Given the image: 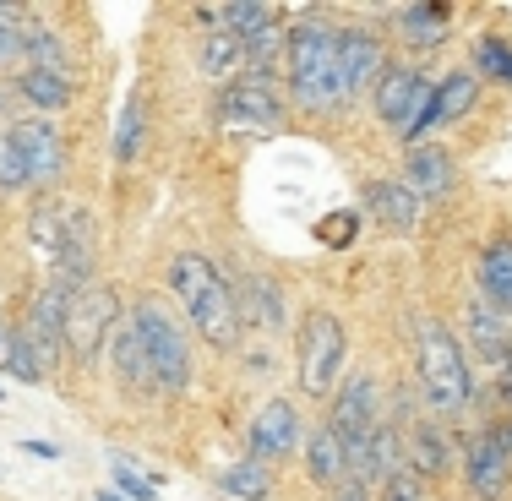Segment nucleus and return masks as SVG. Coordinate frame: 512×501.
Instances as JSON below:
<instances>
[{
  "instance_id": "nucleus-1",
  "label": "nucleus",
  "mask_w": 512,
  "mask_h": 501,
  "mask_svg": "<svg viewBox=\"0 0 512 501\" xmlns=\"http://www.w3.org/2000/svg\"><path fill=\"white\" fill-rule=\"evenodd\" d=\"M169 289H175L191 333H197L207 349H218V354L240 349V300H235V289H229V278L218 273L202 251H180L175 262H169Z\"/></svg>"
},
{
  "instance_id": "nucleus-2",
  "label": "nucleus",
  "mask_w": 512,
  "mask_h": 501,
  "mask_svg": "<svg viewBox=\"0 0 512 501\" xmlns=\"http://www.w3.org/2000/svg\"><path fill=\"white\" fill-rule=\"evenodd\" d=\"M338 39L344 28H333L327 17H300L289 28V50H284V66H289V93L306 115H333L344 109V82H338Z\"/></svg>"
},
{
  "instance_id": "nucleus-3",
  "label": "nucleus",
  "mask_w": 512,
  "mask_h": 501,
  "mask_svg": "<svg viewBox=\"0 0 512 501\" xmlns=\"http://www.w3.org/2000/svg\"><path fill=\"white\" fill-rule=\"evenodd\" d=\"M414 382H420V398L436 420H453L469 409V360H463L453 327L436 322V316L414 327Z\"/></svg>"
},
{
  "instance_id": "nucleus-4",
  "label": "nucleus",
  "mask_w": 512,
  "mask_h": 501,
  "mask_svg": "<svg viewBox=\"0 0 512 501\" xmlns=\"http://www.w3.org/2000/svg\"><path fill=\"white\" fill-rule=\"evenodd\" d=\"M131 327H137V344L148 354V376H153V393H186L191 387V344H186V327L169 316V305L158 295H142L131 305Z\"/></svg>"
},
{
  "instance_id": "nucleus-5",
  "label": "nucleus",
  "mask_w": 512,
  "mask_h": 501,
  "mask_svg": "<svg viewBox=\"0 0 512 501\" xmlns=\"http://www.w3.org/2000/svg\"><path fill=\"white\" fill-rule=\"evenodd\" d=\"M344 360H349V327H344V316H333V311H322V305H311V311L300 316V333H295L300 393L333 403L338 382H344Z\"/></svg>"
},
{
  "instance_id": "nucleus-6",
  "label": "nucleus",
  "mask_w": 512,
  "mask_h": 501,
  "mask_svg": "<svg viewBox=\"0 0 512 501\" xmlns=\"http://www.w3.org/2000/svg\"><path fill=\"white\" fill-rule=\"evenodd\" d=\"M120 295L109 284H82V289H71L66 295V354L71 360H82V365H93L99 354L109 349V333L120 327Z\"/></svg>"
},
{
  "instance_id": "nucleus-7",
  "label": "nucleus",
  "mask_w": 512,
  "mask_h": 501,
  "mask_svg": "<svg viewBox=\"0 0 512 501\" xmlns=\"http://www.w3.org/2000/svg\"><path fill=\"white\" fill-rule=\"evenodd\" d=\"M463 480H469L474 501H502L512 485V414L496 425H485L463 452Z\"/></svg>"
},
{
  "instance_id": "nucleus-8",
  "label": "nucleus",
  "mask_w": 512,
  "mask_h": 501,
  "mask_svg": "<svg viewBox=\"0 0 512 501\" xmlns=\"http://www.w3.org/2000/svg\"><path fill=\"white\" fill-rule=\"evenodd\" d=\"M382 420H387L382 382H376L371 371H360V376H344V387L333 393V403H327V425H333V431L344 436V447H360V442H371V436L382 431Z\"/></svg>"
},
{
  "instance_id": "nucleus-9",
  "label": "nucleus",
  "mask_w": 512,
  "mask_h": 501,
  "mask_svg": "<svg viewBox=\"0 0 512 501\" xmlns=\"http://www.w3.org/2000/svg\"><path fill=\"white\" fill-rule=\"evenodd\" d=\"M17 338L28 344L33 360H39V371L55 376L60 354H66V289H60V284H44L39 295L28 300V311H22Z\"/></svg>"
},
{
  "instance_id": "nucleus-10",
  "label": "nucleus",
  "mask_w": 512,
  "mask_h": 501,
  "mask_svg": "<svg viewBox=\"0 0 512 501\" xmlns=\"http://www.w3.org/2000/svg\"><path fill=\"white\" fill-rule=\"evenodd\" d=\"M213 115L224 120V126H240V131L278 126V120H284V93H278L273 77H262V71H246L240 82H229V88L218 93Z\"/></svg>"
},
{
  "instance_id": "nucleus-11",
  "label": "nucleus",
  "mask_w": 512,
  "mask_h": 501,
  "mask_svg": "<svg viewBox=\"0 0 512 501\" xmlns=\"http://www.w3.org/2000/svg\"><path fill=\"white\" fill-rule=\"evenodd\" d=\"M0 148H11L22 164H28L33 186H55V180L66 175V137H60V126H55V120H44V115L17 120Z\"/></svg>"
},
{
  "instance_id": "nucleus-12",
  "label": "nucleus",
  "mask_w": 512,
  "mask_h": 501,
  "mask_svg": "<svg viewBox=\"0 0 512 501\" xmlns=\"http://www.w3.org/2000/svg\"><path fill=\"white\" fill-rule=\"evenodd\" d=\"M246 447H251V458L256 463H284L289 452L300 447V409H295V398H267L262 409L251 414V425H246Z\"/></svg>"
},
{
  "instance_id": "nucleus-13",
  "label": "nucleus",
  "mask_w": 512,
  "mask_h": 501,
  "mask_svg": "<svg viewBox=\"0 0 512 501\" xmlns=\"http://www.w3.org/2000/svg\"><path fill=\"white\" fill-rule=\"evenodd\" d=\"M93 262H99V229H93V213L88 207H66V240H60V262L50 267V284L71 289L93 284Z\"/></svg>"
},
{
  "instance_id": "nucleus-14",
  "label": "nucleus",
  "mask_w": 512,
  "mask_h": 501,
  "mask_svg": "<svg viewBox=\"0 0 512 501\" xmlns=\"http://www.w3.org/2000/svg\"><path fill=\"white\" fill-rule=\"evenodd\" d=\"M425 93H431V82H425L420 66H387L382 77H376V88H371L376 120H382L387 131H404Z\"/></svg>"
},
{
  "instance_id": "nucleus-15",
  "label": "nucleus",
  "mask_w": 512,
  "mask_h": 501,
  "mask_svg": "<svg viewBox=\"0 0 512 501\" xmlns=\"http://www.w3.org/2000/svg\"><path fill=\"white\" fill-rule=\"evenodd\" d=\"M382 71H387L382 39H376L371 28H344V39H338V82H344V99L376 88V77H382Z\"/></svg>"
},
{
  "instance_id": "nucleus-16",
  "label": "nucleus",
  "mask_w": 512,
  "mask_h": 501,
  "mask_svg": "<svg viewBox=\"0 0 512 501\" xmlns=\"http://www.w3.org/2000/svg\"><path fill=\"white\" fill-rule=\"evenodd\" d=\"M398 442H404V469H414L420 480H442L453 469V447L442 436V420H393Z\"/></svg>"
},
{
  "instance_id": "nucleus-17",
  "label": "nucleus",
  "mask_w": 512,
  "mask_h": 501,
  "mask_svg": "<svg viewBox=\"0 0 512 501\" xmlns=\"http://www.w3.org/2000/svg\"><path fill=\"white\" fill-rule=\"evenodd\" d=\"M463 322H469V338H474V349L485 354L491 365H507L512 360V316H502L491 300L474 289L469 300H463Z\"/></svg>"
},
{
  "instance_id": "nucleus-18",
  "label": "nucleus",
  "mask_w": 512,
  "mask_h": 501,
  "mask_svg": "<svg viewBox=\"0 0 512 501\" xmlns=\"http://www.w3.org/2000/svg\"><path fill=\"white\" fill-rule=\"evenodd\" d=\"M365 213L382 229H393V235H409V229L420 224L425 202L414 197L404 180H371V186H365Z\"/></svg>"
},
{
  "instance_id": "nucleus-19",
  "label": "nucleus",
  "mask_w": 512,
  "mask_h": 501,
  "mask_svg": "<svg viewBox=\"0 0 512 501\" xmlns=\"http://www.w3.org/2000/svg\"><path fill=\"white\" fill-rule=\"evenodd\" d=\"M404 186H409L420 202L447 197V191H453V158L436 148V142H420V148H409V158H404Z\"/></svg>"
},
{
  "instance_id": "nucleus-20",
  "label": "nucleus",
  "mask_w": 512,
  "mask_h": 501,
  "mask_svg": "<svg viewBox=\"0 0 512 501\" xmlns=\"http://www.w3.org/2000/svg\"><path fill=\"white\" fill-rule=\"evenodd\" d=\"M197 71L207 82H240L251 71V55H246V39L240 33H207L202 50H197Z\"/></svg>"
},
{
  "instance_id": "nucleus-21",
  "label": "nucleus",
  "mask_w": 512,
  "mask_h": 501,
  "mask_svg": "<svg viewBox=\"0 0 512 501\" xmlns=\"http://www.w3.org/2000/svg\"><path fill=\"white\" fill-rule=\"evenodd\" d=\"M109 365H115V382L126 393H153V376H148V354L137 344V327L131 316H120V327L109 333Z\"/></svg>"
},
{
  "instance_id": "nucleus-22",
  "label": "nucleus",
  "mask_w": 512,
  "mask_h": 501,
  "mask_svg": "<svg viewBox=\"0 0 512 501\" xmlns=\"http://www.w3.org/2000/svg\"><path fill=\"white\" fill-rule=\"evenodd\" d=\"M474 278H480V295L491 300L502 316H512V235H496L491 246L480 251Z\"/></svg>"
},
{
  "instance_id": "nucleus-23",
  "label": "nucleus",
  "mask_w": 512,
  "mask_h": 501,
  "mask_svg": "<svg viewBox=\"0 0 512 501\" xmlns=\"http://www.w3.org/2000/svg\"><path fill=\"white\" fill-rule=\"evenodd\" d=\"M344 436L333 431V425H316V431L306 436V480L322 485V491H338L344 485Z\"/></svg>"
},
{
  "instance_id": "nucleus-24",
  "label": "nucleus",
  "mask_w": 512,
  "mask_h": 501,
  "mask_svg": "<svg viewBox=\"0 0 512 501\" xmlns=\"http://www.w3.org/2000/svg\"><path fill=\"white\" fill-rule=\"evenodd\" d=\"M393 22H398V39H404L414 55L447 44V33H453V28H447V22H453V11H447V6H404Z\"/></svg>"
},
{
  "instance_id": "nucleus-25",
  "label": "nucleus",
  "mask_w": 512,
  "mask_h": 501,
  "mask_svg": "<svg viewBox=\"0 0 512 501\" xmlns=\"http://www.w3.org/2000/svg\"><path fill=\"white\" fill-rule=\"evenodd\" d=\"M474 104H480V77L474 71H447L436 82V131L458 126L463 115H474Z\"/></svg>"
},
{
  "instance_id": "nucleus-26",
  "label": "nucleus",
  "mask_w": 512,
  "mask_h": 501,
  "mask_svg": "<svg viewBox=\"0 0 512 501\" xmlns=\"http://www.w3.org/2000/svg\"><path fill=\"white\" fill-rule=\"evenodd\" d=\"M17 93L50 120L55 109L71 104V77H55V71H17Z\"/></svg>"
},
{
  "instance_id": "nucleus-27",
  "label": "nucleus",
  "mask_w": 512,
  "mask_h": 501,
  "mask_svg": "<svg viewBox=\"0 0 512 501\" xmlns=\"http://www.w3.org/2000/svg\"><path fill=\"white\" fill-rule=\"evenodd\" d=\"M60 240H66V207H55V202H39L33 207V218H28V246L33 256H44V262H60Z\"/></svg>"
},
{
  "instance_id": "nucleus-28",
  "label": "nucleus",
  "mask_w": 512,
  "mask_h": 501,
  "mask_svg": "<svg viewBox=\"0 0 512 501\" xmlns=\"http://www.w3.org/2000/svg\"><path fill=\"white\" fill-rule=\"evenodd\" d=\"M218 485H224L229 496H240V501H267L273 496V469L246 458V463H229V469L218 474Z\"/></svg>"
},
{
  "instance_id": "nucleus-29",
  "label": "nucleus",
  "mask_w": 512,
  "mask_h": 501,
  "mask_svg": "<svg viewBox=\"0 0 512 501\" xmlns=\"http://www.w3.org/2000/svg\"><path fill=\"white\" fill-rule=\"evenodd\" d=\"M142 153V93H131L115 120V164H131Z\"/></svg>"
},
{
  "instance_id": "nucleus-30",
  "label": "nucleus",
  "mask_w": 512,
  "mask_h": 501,
  "mask_svg": "<svg viewBox=\"0 0 512 501\" xmlns=\"http://www.w3.org/2000/svg\"><path fill=\"white\" fill-rule=\"evenodd\" d=\"M496 77V82H512V44L496 39V33H485L480 44H474V77Z\"/></svg>"
},
{
  "instance_id": "nucleus-31",
  "label": "nucleus",
  "mask_w": 512,
  "mask_h": 501,
  "mask_svg": "<svg viewBox=\"0 0 512 501\" xmlns=\"http://www.w3.org/2000/svg\"><path fill=\"white\" fill-rule=\"evenodd\" d=\"M355 235H360V213H355V207H338V213L316 218V240H322V246H333V251L355 246Z\"/></svg>"
},
{
  "instance_id": "nucleus-32",
  "label": "nucleus",
  "mask_w": 512,
  "mask_h": 501,
  "mask_svg": "<svg viewBox=\"0 0 512 501\" xmlns=\"http://www.w3.org/2000/svg\"><path fill=\"white\" fill-rule=\"evenodd\" d=\"M109 480H115V496H120V501H153V496H158V485H153V480H142V474L131 469L126 458L109 463Z\"/></svg>"
},
{
  "instance_id": "nucleus-33",
  "label": "nucleus",
  "mask_w": 512,
  "mask_h": 501,
  "mask_svg": "<svg viewBox=\"0 0 512 501\" xmlns=\"http://www.w3.org/2000/svg\"><path fill=\"white\" fill-rule=\"evenodd\" d=\"M376 501H431V491H425V480H420L414 469H398L393 480H382Z\"/></svg>"
},
{
  "instance_id": "nucleus-34",
  "label": "nucleus",
  "mask_w": 512,
  "mask_h": 501,
  "mask_svg": "<svg viewBox=\"0 0 512 501\" xmlns=\"http://www.w3.org/2000/svg\"><path fill=\"white\" fill-rule=\"evenodd\" d=\"M22 60V22H17V6H0V66Z\"/></svg>"
},
{
  "instance_id": "nucleus-35",
  "label": "nucleus",
  "mask_w": 512,
  "mask_h": 501,
  "mask_svg": "<svg viewBox=\"0 0 512 501\" xmlns=\"http://www.w3.org/2000/svg\"><path fill=\"white\" fill-rule=\"evenodd\" d=\"M33 180H28V164H22L11 148H0V191H28Z\"/></svg>"
},
{
  "instance_id": "nucleus-36",
  "label": "nucleus",
  "mask_w": 512,
  "mask_h": 501,
  "mask_svg": "<svg viewBox=\"0 0 512 501\" xmlns=\"http://www.w3.org/2000/svg\"><path fill=\"white\" fill-rule=\"evenodd\" d=\"M22 452H33V458H44V463L60 458V447H55V442H39V436H28V442H22Z\"/></svg>"
},
{
  "instance_id": "nucleus-37",
  "label": "nucleus",
  "mask_w": 512,
  "mask_h": 501,
  "mask_svg": "<svg viewBox=\"0 0 512 501\" xmlns=\"http://www.w3.org/2000/svg\"><path fill=\"white\" fill-rule=\"evenodd\" d=\"M327 501H376V496H371V491H360V485H349V480H344V485H338V491H327Z\"/></svg>"
},
{
  "instance_id": "nucleus-38",
  "label": "nucleus",
  "mask_w": 512,
  "mask_h": 501,
  "mask_svg": "<svg viewBox=\"0 0 512 501\" xmlns=\"http://www.w3.org/2000/svg\"><path fill=\"white\" fill-rule=\"evenodd\" d=\"M93 501H120V496H115V491H99V496H93Z\"/></svg>"
},
{
  "instance_id": "nucleus-39",
  "label": "nucleus",
  "mask_w": 512,
  "mask_h": 501,
  "mask_svg": "<svg viewBox=\"0 0 512 501\" xmlns=\"http://www.w3.org/2000/svg\"><path fill=\"white\" fill-rule=\"evenodd\" d=\"M0 104H6V93H0Z\"/></svg>"
},
{
  "instance_id": "nucleus-40",
  "label": "nucleus",
  "mask_w": 512,
  "mask_h": 501,
  "mask_svg": "<svg viewBox=\"0 0 512 501\" xmlns=\"http://www.w3.org/2000/svg\"><path fill=\"white\" fill-rule=\"evenodd\" d=\"M0 398H6V387H0Z\"/></svg>"
}]
</instances>
